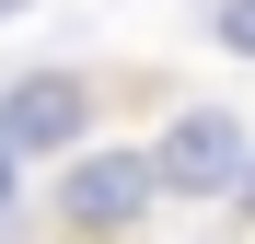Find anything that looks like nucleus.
Listing matches in <instances>:
<instances>
[{
	"label": "nucleus",
	"mask_w": 255,
	"mask_h": 244,
	"mask_svg": "<svg viewBox=\"0 0 255 244\" xmlns=\"http://www.w3.org/2000/svg\"><path fill=\"white\" fill-rule=\"evenodd\" d=\"M162 210V186H151V151H70V175H58V221L81 244H116V233H139Z\"/></svg>",
	"instance_id": "obj_1"
},
{
	"label": "nucleus",
	"mask_w": 255,
	"mask_h": 244,
	"mask_svg": "<svg viewBox=\"0 0 255 244\" xmlns=\"http://www.w3.org/2000/svg\"><path fill=\"white\" fill-rule=\"evenodd\" d=\"M244 163H255V151H244V116L186 105L174 128L151 140V186H162V198H232V186H244Z\"/></svg>",
	"instance_id": "obj_2"
},
{
	"label": "nucleus",
	"mask_w": 255,
	"mask_h": 244,
	"mask_svg": "<svg viewBox=\"0 0 255 244\" xmlns=\"http://www.w3.org/2000/svg\"><path fill=\"white\" fill-rule=\"evenodd\" d=\"M81 128H93V81H81V70H23L12 93H0V151H12V163L81 151Z\"/></svg>",
	"instance_id": "obj_3"
},
{
	"label": "nucleus",
	"mask_w": 255,
	"mask_h": 244,
	"mask_svg": "<svg viewBox=\"0 0 255 244\" xmlns=\"http://www.w3.org/2000/svg\"><path fill=\"white\" fill-rule=\"evenodd\" d=\"M209 35H221L232 58H255V0H209Z\"/></svg>",
	"instance_id": "obj_4"
},
{
	"label": "nucleus",
	"mask_w": 255,
	"mask_h": 244,
	"mask_svg": "<svg viewBox=\"0 0 255 244\" xmlns=\"http://www.w3.org/2000/svg\"><path fill=\"white\" fill-rule=\"evenodd\" d=\"M0 210H12V151H0Z\"/></svg>",
	"instance_id": "obj_5"
},
{
	"label": "nucleus",
	"mask_w": 255,
	"mask_h": 244,
	"mask_svg": "<svg viewBox=\"0 0 255 244\" xmlns=\"http://www.w3.org/2000/svg\"><path fill=\"white\" fill-rule=\"evenodd\" d=\"M12 12H23V0H0V23H12Z\"/></svg>",
	"instance_id": "obj_6"
}]
</instances>
